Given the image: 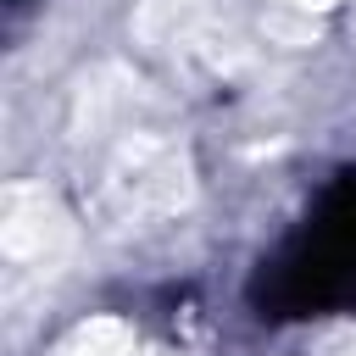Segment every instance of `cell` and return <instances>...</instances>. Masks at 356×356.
<instances>
[{"label": "cell", "instance_id": "obj_1", "mask_svg": "<svg viewBox=\"0 0 356 356\" xmlns=\"http://www.w3.org/2000/svg\"><path fill=\"white\" fill-rule=\"evenodd\" d=\"M111 195L128 211H178L189 200V167L167 139L134 134L111 161Z\"/></svg>", "mask_w": 356, "mask_h": 356}, {"label": "cell", "instance_id": "obj_2", "mask_svg": "<svg viewBox=\"0 0 356 356\" xmlns=\"http://www.w3.org/2000/svg\"><path fill=\"white\" fill-rule=\"evenodd\" d=\"M72 239V222L61 217L56 195L39 184H11L6 189V217H0V245L11 261H56Z\"/></svg>", "mask_w": 356, "mask_h": 356}, {"label": "cell", "instance_id": "obj_3", "mask_svg": "<svg viewBox=\"0 0 356 356\" xmlns=\"http://www.w3.org/2000/svg\"><path fill=\"white\" fill-rule=\"evenodd\" d=\"M56 356H134V328L122 317H89L56 345Z\"/></svg>", "mask_w": 356, "mask_h": 356}, {"label": "cell", "instance_id": "obj_4", "mask_svg": "<svg viewBox=\"0 0 356 356\" xmlns=\"http://www.w3.org/2000/svg\"><path fill=\"white\" fill-rule=\"evenodd\" d=\"M284 6H295V11H328V6H339V0H284Z\"/></svg>", "mask_w": 356, "mask_h": 356}]
</instances>
